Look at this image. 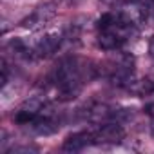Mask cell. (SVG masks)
Wrapping results in <instances>:
<instances>
[{"label": "cell", "instance_id": "obj_2", "mask_svg": "<svg viewBox=\"0 0 154 154\" xmlns=\"http://www.w3.org/2000/svg\"><path fill=\"white\" fill-rule=\"evenodd\" d=\"M65 40V33H47V35H44L42 38H38V40H35L33 42V58H47V56H51V54H54L58 49H60V45H62V42Z\"/></svg>", "mask_w": 154, "mask_h": 154}, {"label": "cell", "instance_id": "obj_4", "mask_svg": "<svg viewBox=\"0 0 154 154\" xmlns=\"http://www.w3.org/2000/svg\"><path fill=\"white\" fill-rule=\"evenodd\" d=\"M89 145H94L93 131H80V132H74V134H71V136H67L63 140L62 150H65V152H78V150H84Z\"/></svg>", "mask_w": 154, "mask_h": 154}, {"label": "cell", "instance_id": "obj_8", "mask_svg": "<svg viewBox=\"0 0 154 154\" xmlns=\"http://www.w3.org/2000/svg\"><path fill=\"white\" fill-rule=\"evenodd\" d=\"M149 54H150V58L154 60V36L149 40Z\"/></svg>", "mask_w": 154, "mask_h": 154}, {"label": "cell", "instance_id": "obj_9", "mask_svg": "<svg viewBox=\"0 0 154 154\" xmlns=\"http://www.w3.org/2000/svg\"><path fill=\"white\" fill-rule=\"evenodd\" d=\"M131 2H141V0H131Z\"/></svg>", "mask_w": 154, "mask_h": 154}, {"label": "cell", "instance_id": "obj_6", "mask_svg": "<svg viewBox=\"0 0 154 154\" xmlns=\"http://www.w3.org/2000/svg\"><path fill=\"white\" fill-rule=\"evenodd\" d=\"M6 152L8 154H31V152H38V149L36 147H31V145H13Z\"/></svg>", "mask_w": 154, "mask_h": 154}, {"label": "cell", "instance_id": "obj_5", "mask_svg": "<svg viewBox=\"0 0 154 154\" xmlns=\"http://www.w3.org/2000/svg\"><path fill=\"white\" fill-rule=\"evenodd\" d=\"M118 24V13H103L100 18H98V29L100 31H107L111 27H114Z\"/></svg>", "mask_w": 154, "mask_h": 154}, {"label": "cell", "instance_id": "obj_1", "mask_svg": "<svg viewBox=\"0 0 154 154\" xmlns=\"http://www.w3.org/2000/svg\"><path fill=\"white\" fill-rule=\"evenodd\" d=\"M58 13V6L56 2H45V4H40L38 8L33 9L31 15H27L20 26L24 29H31V31H36V29H42L45 24H49Z\"/></svg>", "mask_w": 154, "mask_h": 154}, {"label": "cell", "instance_id": "obj_3", "mask_svg": "<svg viewBox=\"0 0 154 154\" xmlns=\"http://www.w3.org/2000/svg\"><path fill=\"white\" fill-rule=\"evenodd\" d=\"M93 134H94V145L120 143L125 138V131H123L122 123H118V122H105L96 131H93Z\"/></svg>", "mask_w": 154, "mask_h": 154}, {"label": "cell", "instance_id": "obj_7", "mask_svg": "<svg viewBox=\"0 0 154 154\" xmlns=\"http://www.w3.org/2000/svg\"><path fill=\"white\" fill-rule=\"evenodd\" d=\"M102 2H105L107 6H122L125 0H102Z\"/></svg>", "mask_w": 154, "mask_h": 154}]
</instances>
